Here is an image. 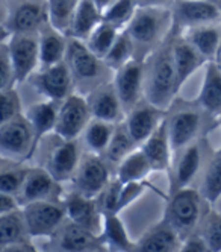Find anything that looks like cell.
I'll list each match as a JSON object with an SVG mask.
<instances>
[{"label":"cell","instance_id":"cell-1","mask_svg":"<svg viewBox=\"0 0 221 252\" xmlns=\"http://www.w3.org/2000/svg\"><path fill=\"white\" fill-rule=\"evenodd\" d=\"M176 33L177 32L171 29L168 38L145 60L144 96L149 102L165 111L168 110L179 94L173 58V44Z\"/></svg>","mask_w":221,"mask_h":252},{"label":"cell","instance_id":"cell-2","mask_svg":"<svg viewBox=\"0 0 221 252\" xmlns=\"http://www.w3.org/2000/svg\"><path fill=\"white\" fill-rule=\"evenodd\" d=\"M171 29V8L138 6L132 22L124 29L132 40L135 49V60L145 61L168 38Z\"/></svg>","mask_w":221,"mask_h":252},{"label":"cell","instance_id":"cell-3","mask_svg":"<svg viewBox=\"0 0 221 252\" xmlns=\"http://www.w3.org/2000/svg\"><path fill=\"white\" fill-rule=\"evenodd\" d=\"M65 63L75 79L76 88L85 92V96L94 88L114 79V71L105 61L91 52L85 41L75 37H68Z\"/></svg>","mask_w":221,"mask_h":252},{"label":"cell","instance_id":"cell-4","mask_svg":"<svg viewBox=\"0 0 221 252\" xmlns=\"http://www.w3.org/2000/svg\"><path fill=\"white\" fill-rule=\"evenodd\" d=\"M203 204H208L198 189L185 187L177 191L168 193L167 207L164 211V218L185 240L198 231V226L203 220Z\"/></svg>","mask_w":221,"mask_h":252},{"label":"cell","instance_id":"cell-5","mask_svg":"<svg viewBox=\"0 0 221 252\" xmlns=\"http://www.w3.org/2000/svg\"><path fill=\"white\" fill-rule=\"evenodd\" d=\"M206 113L197 100L176 97L167 110V128L174 155L200 138Z\"/></svg>","mask_w":221,"mask_h":252},{"label":"cell","instance_id":"cell-6","mask_svg":"<svg viewBox=\"0 0 221 252\" xmlns=\"http://www.w3.org/2000/svg\"><path fill=\"white\" fill-rule=\"evenodd\" d=\"M22 210L30 239H53L67 220L65 207L56 201H36L25 204Z\"/></svg>","mask_w":221,"mask_h":252},{"label":"cell","instance_id":"cell-7","mask_svg":"<svg viewBox=\"0 0 221 252\" xmlns=\"http://www.w3.org/2000/svg\"><path fill=\"white\" fill-rule=\"evenodd\" d=\"M93 120L88 99L82 93H71L59 105L55 135L61 140H79Z\"/></svg>","mask_w":221,"mask_h":252},{"label":"cell","instance_id":"cell-8","mask_svg":"<svg viewBox=\"0 0 221 252\" xmlns=\"http://www.w3.org/2000/svg\"><path fill=\"white\" fill-rule=\"evenodd\" d=\"M0 154L14 161L29 159L35 154L33 131L26 114L0 123Z\"/></svg>","mask_w":221,"mask_h":252},{"label":"cell","instance_id":"cell-9","mask_svg":"<svg viewBox=\"0 0 221 252\" xmlns=\"http://www.w3.org/2000/svg\"><path fill=\"white\" fill-rule=\"evenodd\" d=\"M171 14L173 31L179 35L193 28L221 23V12L215 0H174Z\"/></svg>","mask_w":221,"mask_h":252},{"label":"cell","instance_id":"cell-10","mask_svg":"<svg viewBox=\"0 0 221 252\" xmlns=\"http://www.w3.org/2000/svg\"><path fill=\"white\" fill-rule=\"evenodd\" d=\"M5 41L17 84H22L40 70V37L38 33H12Z\"/></svg>","mask_w":221,"mask_h":252},{"label":"cell","instance_id":"cell-11","mask_svg":"<svg viewBox=\"0 0 221 252\" xmlns=\"http://www.w3.org/2000/svg\"><path fill=\"white\" fill-rule=\"evenodd\" d=\"M47 20L46 5L40 3L38 0H20L17 6L3 14L2 41L12 33H38Z\"/></svg>","mask_w":221,"mask_h":252},{"label":"cell","instance_id":"cell-12","mask_svg":"<svg viewBox=\"0 0 221 252\" xmlns=\"http://www.w3.org/2000/svg\"><path fill=\"white\" fill-rule=\"evenodd\" d=\"M28 82L44 99L62 102L71 93H75V79L65 61L47 68H40L28 79Z\"/></svg>","mask_w":221,"mask_h":252},{"label":"cell","instance_id":"cell-13","mask_svg":"<svg viewBox=\"0 0 221 252\" xmlns=\"http://www.w3.org/2000/svg\"><path fill=\"white\" fill-rule=\"evenodd\" d=\"M109 183L110 175L108 169V161L97 154L86 152L85 155H82L79 169L73 178L75 191L86 197L97 199Z\"/></svg>","mask_w":221,"mask_h":252},{"label":"cell","instance_id":"cell-14","mask_svg":"<svg viewBox=\"0 0 221 252\" xmlns=\"http://www.w3.org/2000/svg\"><path fill=\"white\" fill-rule=\"evenodd\" d=\"M177 158L173 159L171 169L168 172L170 190L168 193L177 191L180 189L191 187L200 170L205 166V148L203 140L198 138L176 154Z\"/></svg>","mask_w":221,"mask_h":252},{"label":"cell","instance_id":"cell-15","mask_svg":"<svg viewBox=\"0 0 221 252\" xmlns=\"http://www.w3.org/2000/svg\"><path fill=\"white\" fill-rule=\"evenodd\" d=\"M114 87L121 100L126 114L145 99L144 82H145V61L134 60L114 73Z\"/></svg>","mask_w":221,"mask_h":252},{"label":"cell","instance_id":"cell-16","mask_svg":"<svg viewBox=\"0 0 221 252\" xmlns=\"http://www.w3.org/2000/svg\"><path fill=\"white\" fill-rule=\"evenodd\" d=\"M67 219L76 223L89 232L100 236L103 228V213L99 207L97 199L86 197L73 190L64 201Z\"/></svg>","mask_w":221,"mask_h":252},{"label":"cell","instance_id":"cell-17","mask_svg":"<svg viewBox=\"0 0 221 252\" xmlns=\"http://www.w3.org/2000/svg\"><path fill=\"white\" fill-rule=\"evenodd\" d=\"M165 117H167V111L161 110L147 99H142L134 110L126 114L124 123L137 145L141 146L156 131Z\"/></svg>","mask_w":221,"mask_h":252},{"label":"cell","instance_id":"cell-18","mask_svg":"<svg viewBox=\"0 0 221 252\" xmlns=\"http://www.w3.org/2000/svg\"><path fill=\"white\" fill-rule=\"evenodd\" d=\"M93 119L120 123L126 119V111L117 94L114 82H106L86 94Z\"/></svg>","mask_w":221,"mask_h":252},{"label":"cell","instance_id":"cell-19","mask_svg":"<svg viewBox=\"0 0 221 252\" xmlns=\"http://www.w3.org/2000/svg\"><path fill=\"white\" fill-rule=\"evenodd\" d=\"M59 193L61 183H58L47 169L30 167L18 199L22 205L36 201H56Z\"/></svg>","mask_w":221,"mask_h":252},{"label":"cell","instance_id":"cell-20","mask_svg":"<svg viewBox=\"0 0 221 252\" xmlns=\"http://www.w3.org/2000/svg\"><path fill=\"white\" fill-rule=\"evenodd\" d=\"M182 242L179 232L165 219H161L135 242L132 252H179Z\"/></svg>","mask_w":221,"mask_h":252},{"label":"cell","instance_id":"cell-21","mask_svg":"<svg viewBox=\"0 0 221 252\" xmlns=\"http://www.w3.org/2000/svg\"><path fill=\"white\" fill-rule=\"evenodd\" d=\"M82 161L79 140H62L49 158L47 170L58 183L73 181Z\"/></svg>","mask_w":221,"mask_h":252},{"label":"cell","instance_id":"cell-22","mask_svg":"<svg viewBox=\"0 0 221 252\" xmlns=\"http://www.w3.org/2000/svg\"><path fill=\"white\" fill-rule=\"evenodd\" d=\"M139 149L150 161L153 172H170L174 159V152L171 148L167 120H164L158 126L156 131L142 143Z\"/></svg>","mask_w":221,"mask_h":252},{"label":"cell","instance_id":"cell-23","mask_svg":"<svg viewBox=\"0 0 221 252\" xmlns=\"http://www.w3.org/2000/svg\"><path fill=\"white\" fill-rule=\"evenodd\" d=\"M53 239L56 240L58 248L64 252H96L106 249L100 240V236H96L70 220H65Z\"/></svg>","mask_w":221,"mask_h":252},{"label":"cell","instance_id":"cell-24","mask_svg":"<svg viewBox=\"0 0 221 252\" xmlns=\"http://www.w3.org/2000/svg\"><path fill=\"white\" fill-rule=\"evenodd\" d=\"M173 58H174V68H176V81L177 90L185 84L195 71L208 64L206 58L185 38L183 35L176 33L174 44H173Z\"/></svg>","mask_w":221,"mask_h":252},{"label":"cell","instance_id":"cell-25","mask_svg":"<svg viewBox=\"0 0 221 252\" xmlns=\"http://www.w3.org/2000/svg\"><path fill=\"white\" fill-rule=\"evenodd\" d=\"M195 100L211 119L221 116V67L215 61L205 65L203 82Z\"/></svg>","mask_w":221,"mask_h":252},{"label":"cell","instance_id":"cell-26","mask_svg":"<svg viewBox=\"0 0 221 252\" xmlns=\"http://www.w3.org/2000/svg\"><path fill=\"white\" fill-rule=\"evenodd\" d=\"M59 102L44 99L43 102L33 103L25 113L33 131V152L38 148L40 141L50 132H55L59 113Z\"/></svg>","mask_w":221,"mask_h":252},{"label":"cell","instance_id":"cell-27","mask_svg":"<svg viewBox=\"0 0 221 252\" xmlns=\"http://www.w3.org/2000/svg\"><path fill=\"white\" fill-rule=\"evenodd\" d=\"M40 37V68H47L65 61L68 35L55 28L49 20L38 32Z\"/></svg>","mask_w":221,"mask_h":252},{"label":"cell","instance_id":"cell-28","mask_svg":"<svg viewBox=\"0 0 221 252\" xmlns=\"http://www.w3.org/2000/svg\"><path fill=\"white\" fill-rule=\"evenodd\" d=\"M100 23H103V11L94 0H79L76 12L73 15L68 37L86 41Z\"/></svg>","mask_w":221,"mask_h":252},{"label":"cell","instance_id":"cell-29","mask_svg":"<svg viewBox=\"0 0 221 252\" xmlns=\"http://www.w3.org/2000/svg\"><path fill=\"white\" fill-rule=\"evenodd\" d=\"M100 240L110 252H132L135 242L131 239L120 214L109 213L103 214V228Z\"/></svg>","mask_w":221,"mask_h":252},{"label":"cell","instance_id":"cell-30","mask_svg":"<svg viewBox=\"0 0 221 252\" xmlns=\"http://www.w3.org/2000/svg\"><path fill=\"white\" fill-rule=\"evenodd\" d=\"M182 35L206 58L208 63L217 60L221 46V23L193 28Z\"/></svg>","mask_w":221,"mask_h":252},{"label":"cell","instance_id":"cell-31","mask_svg":"<svg viewBox=\"0 0 221 252\" xmlns=\"http://www.w3.org/2000/svg\"><path fill=\"white\" fill-rule=\"evenodd\" d=\"M152 172L153 167L150 164V161L147 159L145 154L138 148L117 166L115 178L123 184L139 183V181H147V178H149Z\"/></svg>","mask_w":221,"mask_h":252},{"label":"cell","instance_id":"cell-32","mask_svg":"<svg viewBox=\"0 0 221 252\" xmlns=\"http://www.w3.org/2000/svg\"><path fill=\"white\" fill-rule=\"evenodd\" d=\"M115 126L117 123H110V122H105L99 119L91 120L86 126L85 132L82 134V138H83V143L88 152L103 157L110 140H112Z\"/></svg>","mask_w":221,"mask_h":252},{"label":"cell","instance_id":"cell-33","mask_svg":"<svg viewBox=\"0 0 221 252\" xmlns=\"http://www.w3.org/2000/svg\"><path fill=\"white\" fill-rule=\"evenodd\" d=\"M28 239H30V236L28 232L22 208L12 213L0 214V243H2V246L29 243Z\"/></svg>","mask_w":221,"mask_h":252},{"label":"cell","instance_id":"cell-34","mask_svg":"<svg viewBox=\"0 0 221 252\" xmlns=\"http://www.w3.org/2000/svg\"><path fill=\"white\" fill-rule=\"evenodd\" d=\"M138 148L139 146L137 145V141L132 138L131 132H129L127 126H126V123L123 120V122L117 123L115 132L112 135V140H110L103 158L108 161V163L118 166L126 157H129Z\"/></svg>","mask_w":221,"mask_h":252},{"label":"cell","instance_id":"cell-35","mask_svg":"<svg viewBox=\"0 0 221 252\" xmlns=\"http://www.w3.org/2000/svg\"><path fill=\"white\" fill-rule=\"evenodd\" d=\"M198 190L209 205H214L221 197V149H217L209 158Z\"/></svg>","mask_w":221,"mask_h":252},{"label":"cell","instance_id":"cell-36","mask_svg":"<svg viewBox=\"0 0 221 252\" xmlns=\"http://www.w3.org/2000/svg\"><path fill=\"white\" fill-rule=\"evenodd\" d=\"M30 167L22 164V161L2 158V172H0V193L18 196L26 181Z\"/></svg>","mask_w":221,"mask_h":252},{"label":"cell","instance_id":"cell-37","mask_svg":"<svg viewBox=\"0 0 221 252\" xmlns=\"http://www.w3.org/2000/svg\"><path fill=\"white\" fill-rule=\"evenodd\" d=\"M78 5L79 0H47L46 6L49 22L56 29L68 35L73 15L76 12Z\"/></svg>","mask_w":221,"mask_h":252},{"label":"cell","instance_id":"cell-38","mask_svg":"<svg viewBox=\"0 0 221 252\" xmlns=\"http://www.w3.org/2000/svg\"><path fill=\"white\" fill-rule=\"evenodd\" d=\"M121 32L123 31L117 29L115 26L103 22V23H100L96 28V31L93 33L89 35V38L85 43H86V46L89 47L91 52L96 53L99 58L103 60L108 55V53H109V50L112 49L114 43L117 41L118 35Z\"/></svg>","mask_w":221,"mask_h":252},{"label":"cell","instance_id":"cell-39","mask_svg":"<svg viewBox=\"0 0 221 252\" xmlns=\"http://www.w3.org/2000/svg\"><path fill=\"white\" fill-rule=\"evenodd\" d=\"M134 60H135V49H134L132 40L127 35V32L123 31L118 35V38L114 43L112 49H110L108 55L103 58V61L115 73L117 70H120L121 67H124L126 64H129Z\"/></svg>","mask_w":221,"mask_h":252},{"label":"cell","instance_id":"cell-40","mask_svg":"<svg viewBox=\"0 0 221 252\" xmlns=\"http://www.w3.org/2000/svg\"><path fill=\"white\" fill-rule=\"evenodd\" d=\"M137 9L138 5L135 3V0H115L103 11V22L124 31L132 22Z\"/></svg>","mask_w":221,"mask_h":252},{"label":"cell","instance_id":"cell-41","mask_svg":"<svg viewBox=\"0 0 221 252\" xmlns=\"http://www.w3.org/2000/svg\"><path fill=\"white\" fill-rule=\"evenodd\" d=\"M212 252H221V213L211 208L206 211L197 231Z\"/></svg>","mask_w":221,"mask_h":252},{"label":"cell","instance_id":"cell-42","mask_svg":"<svg viewBox=\"0 0 221 252\" xmlns=\"http://www.w3.org/2000/svg\"><path fill=\"white\" fill-rule=\"evenodd\" d=\"M0 108H2V122H8L23 114L22 97L15 87L0 90Z\"/></svg>","mask_w":221,"mask_h":252},{"label":"cell","instance_id":"cell-43","mask_svg":"<svg viewBox=\"0 0 221 252\" xmlns=\"http://www.w3.org/2000/svg\"><path fill=\"white\" fill-rule=\"evenodd\" d=\"M147 190H153L161 193L156 187H153L149 181H139V183H127L123 184L121 191H120V202H118V210L123 211L129 205H132L137 202L139 197L147 191Z\"/></svg>","mask_w":221,"mask_h":252},{"label":"cell","instance_id":"cell-44","mask_svg":"<svg viewBox=\"0 0 221 252\" xmlns=\"http://www.w3.org/2000/svg\"><path fill=\"white\" fill-rule=\"evenodd\" d=\"M121 187H123V183H120L117 178L115 179H110V183L108 184V187L97 197L99 207H100V210H102L103 214H109V213H117V214H120L118 202H120Z\"/></svg>","mask_w":221,"mask_h":252},{"label":"cell","instance_id":"cell-45","mask_svg":"<svg viewBox=\"0 0 221 252\" xmlns=\"http://www.w3.org/2000/svg\"><path fill=\"white\" fill-rule=\"evenodd\" d=\"M17 79H15V71L14 65L9 57V50L6 41H2L0 44V90L15 87Z\"/></svg>","mask_w":221,"mask_h":252},{"label":"cell","instance_id":"cell-46","mask_svg":"<svg viewBox=\"0 0 221 252\" xmlns=\"http://www.w3.org/2000/svg\"><path fill=\"white\" fill-rule=\"evenodd\" d=\"M179 252H212V251L209 249L203 237H201L198 232H195L182 242Z\"/></svg>","mask_w":221,"mask_h":252},{"label":"cell","instance_id":"cell-47","mask_svg":"<svg viewBox=\"0 0 221 252\" xmlns=\"http://www.w3.org/2000/svg\"><path fill=\"white\" fill-rule=\"evenodd\" d=\"M23 208L18 196L15 194H8V193H0V214L12 213Z\"/></svg>","mask_w":221,"mask_h":252},{"label":"cell","instance_id":"cell-48","mask_svg":"<svg viewBox=\"0 0 221 252\" xmlns=\"http://www.w3.org/2000/svg\"><path fill=\"white\" fill-rule=\"evenodd\" d=\"M138 6H162V8H171L174 0H135Z\"/></svg>","mask_w":221,"mask_h":252},{"label":"cell","instance_id":"cell-49","mask_svg":"<svg viewBox=\"0 0 221 252\" xmlns=\"http://www.w3.org/2000/svg\"><path fill=\"white\" fill-rule=\"evenodd\" d=\"M0 252H33V248L29 243H15L2 246Z\"/></svg>","mask_w":221,"mask_h":252},{"label":"cell","instance_id":"cell-50","mask_svg":"<svg viewBox=\"0 0 221 252\" xmlns=\"http://www.w3.org/2000/svg\"><path fill=\"white\" fill-rule=\"evenodd\" d=\"M94 2L97 3V6L102 9V11H105L110 3H114L115 2V0H94Z\"/></svg>","mask_w":221,"mask_h":252},{"label":"cell","instance_id":"cell-51","mask_svg":"<svg viewBox=\"0 0 221 252\" xmlns=\"http://www.w3.org/2000/svg\"><path fill=\"white\" fill-rule=\"evenodd\" d=\"M212 128H220L221 129V116L215 119V122L212 123ZM218 149H221V148H218Z\"/></svg>","mask_w":221,"mask_h":252},{"label":"cell","instance_id":"cell-52","mask_svg":"<svg viewBox=\"0 0 221 252\" xmlns=\"http://www.w3.org/2000/svg\"><path fill=\"white\" fill-rule=\"evenodd\" d=\"M215 63L221 67V46H220V50H218V55H217V60H215Z\"/></svg>","mask_w":221,"mask_h":252},{"label":"cell","instance_id":"cell-53","mask_svg":"<svg viewBox=\"0 0 221 252\" xmlns=\"http://www.w3.org/2000/svg\"><path fill=\"white\" fill-rule=\"evenodd\" d=\"M217 2V5H218V8H220V12H221V0H215Z\"/></svg>","mask_w":221,"mask_h":252},{"label":"cell","instance_id":"cell-54","mask_svg":"<svg viewBox=\"0 0 221 252\" xmlns=\"http://www.w3.org/2000/svg\"><path fill=\"white\" fill-rule=\"evenodd\" d=\"M96 252H110V251H108V249H105V251H96Z\"/></svg>","mask_w":221,"mask_h":252},{"label":"cell","instance_id":"cell-55","mask_svg":"<svg viewBox=\"0 0 221 252\" xmlns=\"http://www.w3.org/2000/svg\"><path fill=\"white\" fill-rule=\"evenodd\" d=\"M33 252H36V249H35V248H33Z\"/></svg>","mask_w":221,"mask_h":252}]
</instances>
